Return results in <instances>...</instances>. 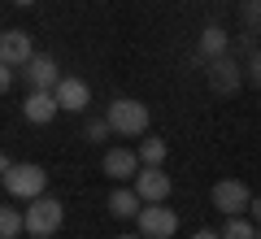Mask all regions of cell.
<instances>
[{
	"mask_svg": "<svg viewBox=\"0 0 261 239\" xmlns=\"http://www.w3.org/2000/svg\"><path fill=\"white\" fill-rule=\"evenodd\" d=\"M105 118H109L113 135H122V139H140V135H148V104L135 100V96H122V100H113L109 109H105Z\"/></svg>",
	"mask_w": 261,
	"mask_h": 239,
	"instance_id": "6da1fadb",
	"label": "cell"
},
{
	"mask_svg": "<svg viewBox=\"0 0 261 239\" xmlns=\"http://www.w3.org/2000/svg\"><path fill=\"white\" fill-rule=\"evenodd\" d=\"M27 235H35V239H48V235H57L61 230V222H65V204L57 200V196H35V200H27Z\"/></svg>",
	"mask_w": 261,
	"mask_h": 239,
	"instance_id": "7a4b0ae2",
	"label": "cell"
},
{
	"mask_svg": "<svg viewBox=\"0 0 261 239\" xmlns=\"http://www.w3.org/2000/svg\"><path fill=\"white\" fill-rule=\"evenodd\" d=\"M5 192L13 200H35V196H44L48 192L44 166H35V161H13V170L5 174Z\"/></svg>",
	"mask_w": 261,
	"mask_h": 239,
	"instance_id": "3957f363",
	"label": "cell"
},
{
	"mask_svg": "<svg viewBox=\"0 0 261 239\" xmlns=\"http://www.w3.org/2000/svg\"><path fill=\"white\" fill-rule=\"evenodd\" d=\"M209 200H214V209H218V213H226V218H240V213H248L252 192L240 183V178H218L214 192H209Z\"/></svg>",
	"mask_w": 261,
	"mask_h": 239,
	"instance_id": "277c9868",
	"label": "cell"
},
{
	"mask_svg": "<svg viewBox=\"0 0 261 239\" xmlns=\"http://www.w3.org/2000/svg\"><path fill=\"white\" fill-rule=\"evenodd\" d=\"M135 226H140L144 239H174L178 235V213L166 209V204H144Z\"/></svg>",
	"mask_w": 261,
	"mask_h": 239,
	"instance_id": "5b68a950",
	"label": "cell"
},
{
	"mask_svg": "<svg viewBox=\"0 0 261 239\" xmlns=\"http://www.w3.org/2000/svg\"><path fill=\"white\" fill-rule=\"evenodd\" d=\"M135 192H140L144 204H166L170 192H174V183H170V174L161 166H144L140 174H135Z\"/></svg>",
	"mask_w": 261,
	"mask_h": 239,
	"instance_id": "8992f818",
	"label": "cell"
},
{
	"mask_svg": "<svg viewBox=\"0 0 261 239\" xmlns=\"http://www.w3.org/2000/svg\"><path fill=\"white\" fill-rule=\"evenodd\" d=\"M53 96L61 104V113H87V104H92V87L79 74H61V83L53 87Z\"/></svg>",
	"mask_w": 261,
	"mask_h": 239,
	"instance_id": "52a82bcc",
	"label": "cell"
},
{
	"mask_svg": "<svg viewBox=\"0 0 261 239\" xmlns=\"http://www.w3.org/2000/svg\"><path fill=\"white\" fill-rule=\"evenodd\" d=\"M240 83H244V65L235 61L231 52L209 61V87H214L218 96H235V92H240Z\"/></svg>",
	"mask_w": 261,
	"mask_h": 239,
	"instance_id": "ba28073f",
	"label": "cell"
},
{
	"mask_svg": "<svg viewBox=\"0 0 261 239\" xmlns=\"http://www.w3.org/2000/svg\"><path fill=\"white\" fill-rule=\"evenodd\" d=\"M22 78H27V83H31V92H53V87L57 83H61V70H57V61H53V57H31V61L27 65H22Z\"/></svg>",
	"mask_w": 261,
	"mask_h": 239,
	"instance_id": "9c48e42d",
	"label": "cell"
},
{
	"mask_svg": "<svg viewBox=\"0 0 261 239\" xmlns=\"http://www.w3.org/2000/svg\"><path fill=\"white\" fill-rule=\"evenodd\" d=\"M31 57H35V44H31V35L22 26H9L5 35H0V61H5V65L18 70V65H27Z\"/></svg>",
	"mask_w": 261,
	"mask_h": 239,
	"instance_id": "30bf717a",
	"label": "cell"
},
{
	"mask_svg": "<svg viewBox=\"0 0 261 239\" xmlns=\"http://www.w3.org/2000/svg\"><path fill=\"white\" fill-rule=\"evenodd\" d=\"M105 174L113 178V183H126V178H135L144 170V161H140V152H130V148H105Z\"/></svg>",
	"mask_w": 261,
	"mask_h": 239,
	"instance_id": "8fae6325",
	"label": "cell"
},
{
	"mask_svg": "<svg viewBox=\"0 0 261 239\" xmlns=\"http://www.w3.org/2000/svg\"><path fill=\"white\" fill-rule=\"evenodd\" d=\"M57 113H61V104H57L53 92H31L27 100H22V118H27L31 126H48Z\"/></svg>",
	"mask_w": 261,
	"mask_h": 239,
	"instance_id": "7c38bea8",
	"label": "cell"
},
{
	"mask_svg": "<svg viewBox=\"0 0 261 239\" xmlns=\"http://www.w3.org/2000/svg\"><path fill=\"white\" fill-rule=\"evenodd\" d=\"M140 209H144V200H140L135 187H113V192H109V213H113V218L130 222V218H140Z\"/></svg>",
	"mask_w": 261,
	"mask_h": 239,
	"instance_id": "4fadbf2b",
	"label": "cell"
},
{
	"mask_svg": "<svg viewBox=\"0 0 261 239\" xmlns=\"http://www.w3.org/2000/svg\"><path fill=\"white\" fill-rule=\"evenodd\" d=\"M231 52V35L222 26H205L200 31V44H196V57L200 61H214V57H226Z\"/></svg>",
	"mask_w": 261,
	"mask_h": 239,
	"instance_id": "5bb4252c",
	"label": "cell"
},
{
	"mask_svg": "<svg viewBox=\"0 0 261 239\" xmlns=\"http://www.w3.org/2000/svg\"><path fill=\"white\" fill-rule=\"evenodd\" d=\"M27 230V213L22 209H9V200L0 204V239H18Z\"/></svg>",
	"mask_w": 261,
	"mask_h": 239,
	"instance_id": "9a60e30c",
	"label": "cell"
},
{
	"mask_svg": "<svg viewBox=\"0 0 261 239\" xmlns=\"http://www.w3.org/2000/svg\"><path fill=\"white\" fill-rule=\"evenodd\" d=\"M135 152H140V161H144V166H166V152H170V148H166V139L148 135L140 148H135Z\"/></svg>",
	"mask_w": 261,
	"mask_h": 239,
	"instance_id": "2e32d148",
	"label": "cell"
},
{
	"mask_svg": "<svg viewBox=\"0 0 261 239\" xmlns=\"http://www.w3.org/2000/svg\"><path fill=\"white\" fill-rule=\"evenodd\" d=\"M222 239H257V226H252L248 218H226V226H222Z\"/></svg>",
	"mask_w": 261,
	"mask_h": 239,
	"instance_id": "e0dca14e",
	"label": "cell"
},
{
	"mask_svg": "<svg viewBox=\"0 0 261 239\" xmlns=\"http://www.w3.org/2000/svg\"><path fill=\"white\" fill-rule=\"evenodd\" d=\"M109 135H113L109 118H87V126H83V139H87V144H109Z\"/></svg>",
	"mask_w": 261,
	"mask_h": 239,
	"instance_id": "ac0fdd59",
	"label": "cell"
},
{
	"mask_svg": "<svg viewBox=\"0 0 261 239\" xmlns=\"http://www.w3.org/2000/svg\"><path fill=\"white\" fill-rule=\"evenodd\" d=\"M244 78H252V87H261V52L248 57V65H244Z\"/></svg>",
	"mask_w": 261,
	"mask_h": 239,
	"instance_id": "d6986e66",
	"label": "cell"
},
{
	"mask_svg": "<svg viewBox=\"0 0 261 239\" xmlns=\"http://www.w3.org/2000/svg\"><path fill=\"white\" fill-rule=\"evenodd\" d=\"M244 22L248 26H261V0H244Z\"/></svg>",
	"mask_w": 261,
	"mask_h": 239,
	"instance_id": "ffe728a7",
	"label": "cell"
},
{
	"mask_svg": "<svg viewBox=\"0 0 261 239\" xmlns=\"http://www.w3.org/2000/svg\"><path fill=\"white\" fill-rule=\"evenodd\" d=\"M9 87H13V65H5V61H0V96L9 92Z\"/></svg>",
	"mask_w": 261,
	"mask_h": 239,
	"instance_id": "44dd1931",
	"label": "cell"
},
{
	"mask_svg": "<svg viewBox=\"0 0 261 239\" xmlns=\"http://www.w3.org/2000/svg\"><path fill=\"white\" fill-rule=\"evenodd\" d=\"M187 239H222V230H192Z\"/></svg>",
	"mask_w": 261,
	"mask_h": 239,
	"instance_id": "7402d4cb",
	"label": "cell"
},
{
	"mask_svg": "<svg viewBox=\"0 0 261 239\" xmlns=\"http://www.w3.org/2000/svg\"><path fill=\"white\" fill-rule=\"evenodd\" d=\"M13 170V161H9V152H0V183H5V174Z\"/></svg>",
	"mask_w": 261,
	"mask_h": 239,
	"instance_id": "603a6c76",
	"label": "cell"
},
{
	"mask_svg": "<svg viewBox=\"0 0 261 239\" xmlns=\"http://www.w3.org/2000/svg\"><path fill=\"white\" fill-rule=\"evenodd\" d=\"M248 213H252V222H261V196H252V204H248Z\"/></svg>",
	"mask_w": 261,
	"mask_h": 239,
	"instance_id": "cb8c5ba5",
	"label": "cell"
},
{
	"mask_svg": "<svg viewBox=\"0 0 261 239\" xmlns=\"http://www.w3.org/2000/svg\"><path fill=\"white\" fill-rule=\"evenodd\" d=\"M13 5H18V9H31V5H35V0H13Z\"/></svg>",
	"mask_w": 261,
	"mask_h": 239,
	"instance_id": "d4e9b609",
	"label": "cell"
},
{
	"mask_svg": "<svg viewBox=\"0 0 261 239\" xmlns=\"http://www.w3.org/2000/svg\"><path fill=\"white\" fill-rule=\"evenodd\" d=\"M113 239H144V235H113Z\"/></svg>",
	"mask_w": 261,
	"mask_h": 239,
	"instance_id": "484cf974",
	"label": "cell"
},
{
	"mask_svg": "<svg viewBox=\"0 0 261 239\" xmlns=\"http://www.w3.org/2000/svg\"><path fill=\"white\" fill-rule=\"evenodd\" d=\"M257 239H261V222H257Z\"/></svg>",
	"mask_w": 261,
	"mask_h": 239,
	"instance_id": "4316f807",
	"label": "cell"
},
{
	"mask_svg": "<svg viewBox=\"0 0 261 239\" xmlns=\"http://www.w3.org/2000/svg\"><path fill=\"white\" fill-rule=\"evenodd\" d=\"M31 239H35V235H31Z\"/></svg>",
	"mask_w": 261,
	"mask_h": 239,
	"instance_id": "83f0119b",
	"label": "cell"
}]
</instances>
